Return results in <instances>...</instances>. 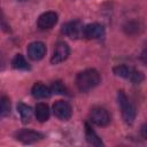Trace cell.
<instances>
[{"label": "cell", "instance_id": "cell-1", "mask_svg": "<svg viewBox=\"0 0 147 147\" xmlns=\"http://www.w3.org/2000/svg\"><path fill=\"white\" fill-rule=\"evenodd\" d=\"M100 83V74L95 69H86L76 76V86L80 92H88Z\"/></svg>", "mask_w": 147, "mask_h": 147}, {"label": "cell", "instance_id": "cell-2", "mask_svg": "<svg viewBox=\"0 0 147 147\" xmlns=\"http://www.w3.org/2000/svg\"><path fill=\"white\" fill-rule=\"evenodd\" d=\"M117 102L121 108V113H122L124 122L127 124H132L136 119L137 110H136V107L133 106V103L129 100V98L122 90L118 91V93H117Z\"/></svg>", "mask_w": 147, "mask_h": 147}, {"label": "cell", "instance_id": "cell-3", "mask_svg": "<svg viewBox=\"0 0 147 147\" xmlns=\"http://www.w3.org/2000/svg\"><path fill=\"white\" fill-rule=\"evenodd\" d=\"M90 121L98 126H106L110 123V115L103 107H93L90 111Z\"/></svg>", "mask_w": 147, "mask_h": 147}, {"label": "cell", "instance_id": "cell-4", "mask_svg": "<svg viewBox=\"0 0 147 147\" xmlns=\"http://www.w3.org/2000/svg\"><path fill=\"white\" fill-rule=\"evenodd\" d=\"M62 33L71 39H78L83 36L84 26L79 21H70L62 25Z\"/></svg>", "mask_w": 147, "mask_h": 147}, {"label": "cell", "instance_id": "cell-5", "mask_svg": "<svg viewBox=\"0 0 147 147\" xmlns=\"http://www.w3.org/2000/svg\"><path fill=\"white\" fill-rule=\"evenodd\" d=\"M15 138H16V140L21 141L22 144L30 145V144H33V142H37V141L41 140L44 138V136L40 132L23 129V130H20L15 133Z\"/></svg>", "mask_w": 147, "mask_h": 147}, {"label": "cell", "instance_id": "cell-6", "mask_svg": "<svg viewBox=\"0 0 147 147\" xmlns=\"http://www.w3.org/2000/svg\"><path fill=\"white\" fill-rule=\"evenodd\" d=\"M53 113L59 119L68 121L72 115V108L67 101L59 100L53 105Z\"/></svg>", "mask_w": 147, "mask_h": 147}, {"label": "cell", "instance_id": "cell-7", "mask_svg": "<svg viewBox=\"0 0 147 147\" xmlns=\"http://www.w3.org/2000/svg\"><path fill=\"white\" fill-rule=\"evenodd\" d=\"M69 54H70V49H69L68 44L64 42V41H59V42L55 45L53 55H52V57H51V62H52L53 64L61 63V62H63L64 60L68 59Z\"/></svg>", "mask_w": 147, "mask_h": 147}, {"label": "cell", "instance_id": "cell-8", "mask_svg": "<svg viewBox=\"0 0 147 147\" xmlns=\"http://www.w3.org/2000/svg\"><path fill=\"white\" fill-rule=\"evenodd\" d=\"M57 23V14L55 11H46L42 13L37 21V25L40 30L52 29Z\"/></svg>", "mask_w": 147, "mask_h": 147}, {"label": "cell", "instance_id": "cell-9", "mask_svg": "<svg viewBox=\"0 0 147 147\" xmlns=\"http://www.w3.org/2000/svg\"><path fill=\"white\" fill-rule=\"evenodd\" d=\"M26 52H28V56L32 61H39L46 54V46L41 41H34L28 46Z\"/></svg>", "mask_w": 147, "mask_h": 147}, {"label": "cell", "instance_id": "cell-10", "mask_svg": "<svg viewBox=\"0 0 147 147\" xmlns=\"http://www.w3.org/2000/svg\"><path fill=\"white\" fill-rule=\"evenodd\" d=\"M105 36V28L99 23H91L84 26L83 37L86 39H100Z\"/></svg>", "mask_w": 147, "mask_h": 147}, {"label": "cell", "instance_id": "cell-11", "mask_svg": "<svg viewBox=\"0 0 147 147\" xmlns=\"http://www.w3.org/2000/svg\"><path fill=\"white\" fill-rule=\"evenodd\" d=\"M31 94H32V96H33L34 99L41 100V99H47V98H49L51 94H52V91H51V87L46 86L45 84L36 83V84L32 86Z\"/></svg>", "mask_w": 147, "mask_h": 147}, {"label": "cell", "instance_id": "cell-12", "mask_svg": "<svg viewBox=\"0 0 147 147\" xmlns=\"http://www.w3.org/2000/svg\"><path fill=\"white\" fill-rule=\"evenodd\" d=\"M49 107L47 103L45 102H39L37 103L36 108H34V115H36V118L42 123V122H46L48 118H49Z\"/></svg>", "mask_w": 147, "mask_h": 147}, {"label": "cell", "instance_id": "cell-13", "mask_svg": "<svg viewBox=\"0 0 147 147\" xmlns=\"http://www.w3.org/2000/svg\"><path fill=\"white\" fill-rule=\"evenodd\" d=\"M85 137H86L87 142L92 146H102L103 145L100 137L96 134V132L92 129V126L88 123H85Z\"/></svg>", "mask_w": 147, "mask_h": 147}, {"label": "cell", "instance_id": "cell-14", "mask_svg": "<svg viewBox=\"0 0 147 147\" xmlns=\"http://www.w3.org/2000/svg\"><path fill=\"white\" fill-rule=\"evenodd\" d=\"M17 111H18L20 117H21V119H22L23 123L30 122V119L32 117V113H33L32 111V108L30 106H28V105H25L23 102H20L17 105Z\"/></svg>", "mask_w": 147, "mask_h": 147}, {"label": "cell", "instance_id": "cell-15", "mask_svg": "<svg viewBox=\"0 0 147 147\" xmlns=\"http://www.w3.org/2000/svg\"><path fill=\"white\" fill-rule=\"evenodd\" d=\"M11 67L16 70H30V64L22 54H16L11 60Z\"/></svg>", "mask_w": 147, "mask_h": 147}, {"label": "cell", "instance_id": "cell-16", "mask_svg": "<svg viewBox=\"0 0 147 147\" xmlns=\"http://www.w3.org/2000/svg\"><path fill=\"white\" fill-rule=\"evenodd\" d=\"M115 76L121 77V78H125V79H130V76L133 71V68L126 65V64H118L116 67H114L113 69Z\"/></svg>", "mask_w": 147, "mask_h": 147}, {"label": "cell", "instance_id": "cell-17", "mask_svg": "<svg viewBox=\"0 0 147 147\" xmlns=\"http://www.w3.org/2000/svg\"><path fill=\"white\" fill-rule=\"evenodd\" d=\"M10 113V101L6 95L1 96V102H0V115L1 117H6Z\"/></svg>", "mask_w": 147, "mask_h": 147}, {"label": "cell", "instance_id": "cell-18", "mask_svg": "<svg viewBox=\"0 0 147 147\" xmlns=\"http://www.w3.org/2000/svg\"><path fill=\"white\" fill-rule=\"evenodd\" d=\"M139 30H140V24H139L138 22H136V21H130V22H127V23L124 25V31H125V33H126V34H130V36L138 33Z\"/></svg>", "mask_w": 147, "mask_h": 147}, {"label": "cell", "instance_id": "cell-19", "mask_svg": "<svg viewBox=\"0 0 147 147\" xmlns=\"http://www.w3.org/2000/svg\"><path fill=\"white\" fill-rule=\"evenodd\" d=\"M51 91H52V93H55V94H62V95L68 94L67 87H65L64 84H63L62 82H60V80H56V82H54V83L52 84Z\"/></svg>", "mask_w": 147, "mask_h": 147}, {"label": "cell", "instance_id": "cell-20", "mask_svg": "<svg viewBox=\"0 0 147 147\" xmlns=\"http://www.w3.org/2000/svg\"><path fill=\"white\" fill-rule=\"evenodd\" d=\"M129 80H130L131 83H133V84H140V83L144 80V74H142L141 71H139V70L133 69V71H132V74H131Z\"/></svg>", "mask_w": 147, "mask_h": 147}, {"label": "cell", "instance_id": "cell-21", "mask_svg": "<svg viewBox=\"0 0 147 147\" xmlns=\"http://www.w3.org/2000/svg\"><path fill=\"white\" fill-rule=\"evenodd\" d=\"M140 134H141V137L145 140H147V122L141 125V127H140Z\"/></svg>", "mask_w": 147, "mask_h": 147}, {"label": "cell", "instance_id": "cell-22", "mask_svg": "<svg viewBox=\"0 0 147 147\" xmlns=\"http://www.w3.org/2000/svg\"><path fill=\"white\" fill-rule=\"evenodd\" d=\"M140 59H141V62H142L145 65H147V49H145V51L141 53Z\"/></svg>", "mask_w": 147, "mask_h": 147}, {"label": "cell", "instance_id": "cell-23", "mask_svg": "<svg viewBox=\"0 0 147 147\" xmlns=\"http://www.w3.org/2000/svg\"><path fill=\"white\" fill-rule=\"evenodd\" d=\"M16 1H25V0H16Z\"/></svg>", "mask_w": 147, "mask_h": 147}]
</instances>
